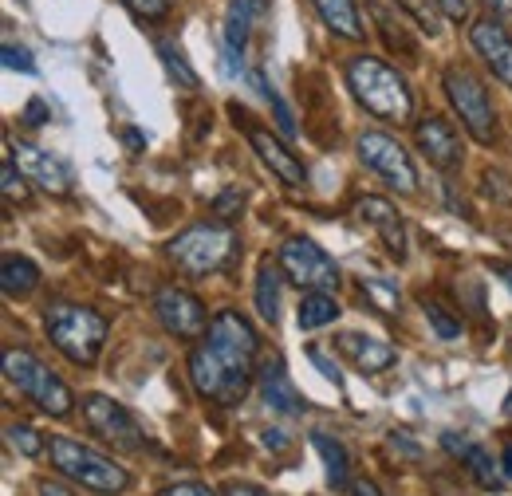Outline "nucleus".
<instances>
[{"mask_svg":"<svg viewBox=\"0 0 512 496\" xmlns=\"http://www.w3.org/2000/svg\"><path fill=\"white\" fill-rule=\"evenodd\" d=\"M320 20L343 40H363L367 28H363V16H359V4L355 0H312Z\"/></svg>","mask_w":512,"mask_h":496,"instance_id":"obj_20","label":"nucleus"},{"mask_svg":"<svg viewBox=\"0 0 512 496\" xmlns=\"http://www.w3.org/2000/svg\"><path fill=\"white\" fill-rule=\"evenodd\" d=\"M497 272H501V280L512 288V264H497Z\"/></svg>","mask_w":512,"mask_h":496,"instance_id":"obj_47","label":"nucleus"},{"mask_svg":"<svg viewBox=\"0 0 512 496\" xmlns=\"http://www.w3.org/2000/svg\"><path fill=\"white\" fill-rule=\"evenodd\" d=\"M422 308H426V319H430V327L438 331V339H457V335H461V323H457V319H449L442 304H434V300H422Z\"/></svg>","mask_w":512,"mask_h":496,"instance_id":"obj_33","label":"nucleus"},{"mask_svg":"<svg viewBox=\"0 0 512 496\" xmlns=\"http://www.w3.org/2000/svg\"><path fill=\"white\" fill-rule=\"evenodd\" d=\"M351 496H383L379 493V485L375 481H367V477H359V481H351V489H347Z\"/></svg>","mask_w":512,"mask_h":496,"instance_id":"obj_43","label":"nucleus"},{"mask_svg":"<svg viewBox=\"0 0 512 496\" xmlns=\"http://www.w3.org/2000/svg\"><path fill=\"white\" fill-rule=\"evenodd\" d=\"M260 87H264V95H268V103H272V111H276V123H280V130L292 138V134H296V123H292V111H288V103H284V99H280V95H276L268 83H260Z\"/></svg>","mask_w":512,"mask_h":496,"instance_id":"obj_35","label":"nucleus"},{"mask_svg":"<svg viewBox=\"0 0 512 496\" xmlns=\"http://www.w3.org/2000/svg\"><path fill=\"white\" fill-rule=\"evenodd\" d=\"M245 205V193L241 189H229V193H221L217 201H213V209L221 213V217H233V209H241Z\"/></svg>","mask_w":512,"mask_h":496,"instance_id":"obj_38","label":"nucleus"},{"mask_svg":"<svg viewBox=\"0 0 512 496\" xmlns=\"http://www.w3.org/2000/svg\"><path fill=\"white\" fill-rule=\"evenodd\" d=\"M501 469H505V477H512V445H505V453H501Z\"/></svg>","mask_w":512,"mask_h":496,"instance_id":"obj_46","label":"nucleus"},{"mask_svg":"<svg viewBox=\"0 0 512 496\" xmlns=\"http://www.w3.org/2000/svg\"><path fill=\"white\" fill-rule=\"evenodd\" d=\"M4 437H8V445H12V449H16L20 457H28V461L44 453V437L36 434L32 426H24V422H12V426H8V434H4Z\"/></svg>","mask_w":512,"mask_h":496,"instance_id":"obj_30","label":"nucleus"},{"mask_svg":"<svg viewBox=\"0 0 512 496\" xmlns=\"http://www.w3.org/2000/svg\"><path fill=\"white\" fill-rule=\"evenodd\" d=\"M359 292L367 296L371 308L383 311V315H398V308H402V292H398V284H390L386 276H363V280H359Z\"/></svg>","mask_w":512,"mask_h":496,"instance_id":"obj_26","label":"nucleus"},{"mask_svg":"<svg viewBox=\"0 0 512 496\" xmlns=\"http://www.w3.org/2000/svg\"><path fill=\"white\" fill-rule=\"evenodd\" d=\"M256 355H260V335L256 327L233 308H221L209 319V331L190 351V382L193 390L217 406H237L245 402L256 374Z\"/></svg>","mask_w":512,"mask_h":496,"instance_id":"obj_1","label":"nucleus"},{"mask_svg":"<svg viewBox=\"0 0 512 496\" xmlns=\"http://www.w3.org/2000/svg\"><path fill=\"white\" fill-rule=\"evenodd\" d=\"M312 445L320 449L323 465H327V481L335 489H351V457H347V449L339 441H331L327 434H312Z\"/></svg>","mask_w":512,"mask_h":496,"instance_id":"obj_25","label":"nucleus"},{"mask_svg":"<svg viewBox=\"0 0 512 496\" xmlns=\"http://www.w3.org/2000/svg\"><path fill=\"white\" fill-rule=\"evenodd\" d=\"M335 347L351 359L355 371H363V374H383L398 363V351H394L386 339L363 335V331H343V335H335Z\"/></svg>","mask_w":512,"mask_h":496,"instance_id":"obj_17","label":"nucleus"},{"mask_svg":"<svg viewBox=\"0 0 512 496\" xmlns=\"http://www.w3.org/2000/svg\"><path fill=\"white\" fill-rule=\"evenodd\" d=\"M8 158L24 170L28 182L48 189L52 197H67L71 193V170H67V162H60L56 154H48V150H40L32 142H20V146H8Z\"/></svg>","mask_w":512,"mask_h":496,"instance_id":"obj_13","label":"nucleus"},{"mask_svg":"<svg viewBox=\"0 0 512 496\" xmlns=\"http://www.w3.org/2000/svg\"><path fill=\"white\" fill-rule=\"evenodd\" d=\"M229 111H233L237 126L245 130V138H249L253 154L268 166V170H272V178H276V182H284L288 189L308 186V170H304V162H300V158H296V154H292V150H288L272 130H264L260 123H253V115H249V111H241L237 103H233Z\"/></svg>","mask_w":512,"mask_h":496,"instance_id":"obj_10","label":"nucleus"},{"mask_svg":"<svg viewBox=\"0 0 512 496\" xmlns=\"http://www.w3.org/2000/svg\"><path fill=\"white\" fill-rule=\"evenodd\" d=\"M221 496H268L260 485H253V481H229L225 489H221Z\"/></svg>","mask_w":512,"mask_h":496,"instance_id":"obj_40","label":"nucleus"},{"mask_svg":"<svg viewBox=\"0 0 512 496\" xmlns=\"http://www.w3.org/2000/svg\"><path fill=\"white\" fill-rule=\"evenodd\" d=\"M249 0H229V12H225V67L237 71V60L249 44Z\"/></svg>","mask_w":512,"mask_h":496,"instance_id":"obj_23","label":"nucleus"},{"mask_svg":"<svg viewBox=\"0 0 512 496\" xmlns=\"http://www.w3.org/2000/svg\"><path fill=\"white\" fill-rule=\"evenodd\" d=\"M154 315H158V323H162L170 335H178V339H201V335L209 331L205 304H201L193 292L178 288V284H162V288L154 292Z\"/></svg>","mask_w":512,"mask_h":496,"instance_id":"obj_12","label":"nucleus"},{"mask_svg":"<svg viewBox=\"0 0 512 496\" xmlns=\"http://www.w3.org/2000/svg\"><path fill=\"white\" fill-rule=\"evenodd\" d=\"M505 414L512 418V390H509V398H505Z\"/></svg>","mask_w":512,"mask_h":496,"instance_id":"obj_48","label":"nucleus"},{"mask_svg":"<svg viewBox=\"0 0 512 496\" xmlns=\"http://www.w3.org/2000/svg\"><path fill=\"white\" fill-rule=\"evenodd\" d=\"M40 496H75V493L64 489V485H56V481H44V485H40Z\"/></svg>","mask_w":512,"mask_h":496,"instance_id":"obj_45","label":"nucleus"},{"mask_svg":"<svg viewBox=\"0 0 512 496\" xmlns=\"http://www.w3.org/2000/svg\"><path fill=\"white\" fill-rule=\"evenodd\" d=\"M442 445H446L449 453H457L465 465H469V473L485 485V489H493V485H501V465L481 449V445H473V441H465V437L457 434H446L442 437Z\"/></svg>","mask_w":512,"mask_h":496,"instance_id":"obj_21","label":"nucleus"},{"mask_svg":"<svg viewBox=\"0 0 512 496\" xmlns=\"http://www.w3.org/2000/svg\"><path fill=\"white\" fill-rule=\"evenodd\" d=\"M158 56H162V63H166V71H170V79L178 83V87H186V91H197L201 87V79H197V71L190 67V60H186V52L174 44V40H162L158 44Z\"/></svg>","mask_w":512,"mask_h":496,"instance_id":"obj_27","label":"nucleus"},{"mask_svg":"<svg viewBox=\"0 0 512 496\" xmlns=\"http://www.w3.org/2000/svg\"><path fill=\"white\" fill-rule=\"evenodd\" d=\"M442 87H446V99L453 103L461 126L477 142H493L497 138V115H493V99H489L485 79L465 63H449L446 75H442Z\"/></svg>","mask_w":512,"mask_h":496,"instance_id":"obj_7","label":"nucleus"},{"mask_svg":"<svg viewBox=\"0 0 512 496\" xmlns=\"http://www.w3.org/2000/svg\"><path fill=\"white\" fill-rule=\"evenodd\" d=\"M280 268H284V276H288L292 284H300L304 292H331V288H339V280H343L339 264H335L312 237H288V241L280 245Z\"/></svg>","mask_w":512,"mask_h":496,"instance_id":"obj_8","label":"nucleus"},{"mask_svg":"<svg viewBox=\"0 0 512 496\" xmlns=\"http://www.w3.org/2000/svg\"><path fill=\"white\" fill-rule=\"evenodd\" d=\"M438 8L446 12L449 20H465L469 16V0H438Z\"/></svg>","mask_w":512,"mask_h":496,"instance_id":"obj_41","label":"nucleus"},{"mask_svg":"<svg viewBox=\"0 0 512 496\" xmlns=\"http://www.w3.org/2000/svg\"><path fill=\"white\" fill-rule=\"evenodd\" d=\"M4 374H8V382L20 386V394L32 398L44 414L67 418V414L75 410V394H71V386H67L60 374L48 371L32 351H24V347H8V351H4Z\"/></svg>","mask_w":512,"mask_h":496,"instance_id":"obj_6","label":"nucleus"},{"mask_svg":"<svg viewBox=\"0 0 512 496\" xmlns=\"http://www.w3.org/2000/svg\"><path fill=\"white\" fill-rule=\"evenodd\" d=\"M426 36H442V8H438V0H394Z\"/></svg>","mask_w":512,"mask_h":496,"instance_id":"obj_28","label":"nucleus"},{"mask_svg":"<svg viewBox=\"0 0 512 496\" xmlns=\"http://www.w3.org/2000/svg\"><path fill=\"white\" fill-rule=\"evenodd\" d=\"M312 363H316V367H320V371L327 374V378H331L335 386H339V371H335V363H327V359H323L320 351H312Z\"/></svg>","mask_w":512,"mask_h":496,"instance_id":"obj_44","label":"nucleus"},{"mask_svg":"<svg viewBox=\"0 0 512 496\" xmlns=\"http://www.w3.org/2000/svg\"><path fill=\"white\" fill-rule=\"evenodd\" d=\"M347 75V87L351 95L359 99V107L383 123H406L414 115V95H410V83L383 63L379 56H355L343 67Z\"/></svg>","mask_w":512,"mask_h":496,"instance_id":"obj_2","label":"nucleus"},{"mask_svg":"<svg viewBox=\"0 0 512 496\" xmlns=\"http://www.w3.org/2000/svg\"><path fill=\"white\" fill-rule=\"evenodd\" d=\"M359 158L390 189H398V193H414L418 189V170H414L406 146L394 134H386V130H363L359 134Z\"/></svg>","mask_w":512,"mask_h":496,"instance_id":"obj_9","label":"nucleus"},{"mask_svg":"<svg viewBox=\"0 0 512 496\" xmlns=\"http://www.w3.org/2000/svg\"><path fill=\"white\" fill-rule=\"evenodd\" d=\"M44 331L56 343V351L67 355L75 367H91L107 343V319L99 311L71 304V300H56L44 311Z\"/></svg>","mask_w":512,"mask_h":496,"instance_id":"obj_4","label":"nucleus"},{"mask_svg":"<svg viewBox=\"0 0 512 496\" xmlns=\"http://www.w3.org/2000/svg\"><path fill=\"white\" fill-rule=\"evenodd\" d=\"M256 386H260V398L280 414H304L308 410V402L300 398V390L292 386V378L284 371V359H276V355L264 359V367L256 371Z\"/></svg>","mask_w":512,"mask_h":496,"instance_id":"obj_18","label":"nucleus"},{"mask_svg":"<svg viewBox=\"0 0 512 496\" xmlns=\"http://www.w3.org/2000/svg\"><path fill=\"white\" fill-rule=\"evenodd\" d=\"M0 189H4V201H8V205H24V201L32 197V193H28V178H24V170H20L12 158H4Z\"/></svg>","mask_w":512,"mask_h":496,"instance_id":"obj_29","label":"nucleus"},{"mask_svg":"<svg viewBox=\"0 0 512 496\" xmlns=\"http://www.w3.org/2000/svg\"><path fill=\"white\" fill-rule=\"evenodd\" d=\"M481 193H485V201H493V205H512V178L501 174V170H485Z\"/></svg>","mask_w":512,"mask_h":496,"instance_id":"obj_32","label":"nucleus"},{"mask_svg":"<svg viewBox=\"0 0 512 496\" xmlns=\"http://www.w3.org/2000/svg\"><path fill=\"white\" fill-rule=\"evenodd\" d=\"M355 213H359V221L383 241L386 256H394L398 264L406 260V225H402V217H398V209L386 201V197H375V193H367V197H359L355 201Z\"/></svg>","mask_w":512,"mask_h":496,"instance_id":"obj_14","label":"nucleus"},{"mask_svg":"<svg viewBox=\"0 0 512 496\" xmlns=\"http://www.w3.org/2000/svg\"><path fill=\"white\" fill-rule=\"evenodd\" d=\"M4 67H12V71H24V75H32V71H36V60H32V52H28V48L4 44Z\"/></svg>","mask_w":512,"mask_h":496,"instance_id":"obj_36","label":"nucleus"},{"mask_svg":"<svg viewBox=\"0 0 512 496\" xmlns=\"http://www.w3.org/2000/svg\"><path fill=\"white\" fill-rule=\"evenodd\" d=\"M158 496H217L209 485H201V481H178V485H166Z\"/></svg>","mask_w":512,"mask_h":496,"instance_id":"obj_37","label":"nucleus"},{"mask_svg":"<svg viewBox=\"0 0 512 496\" xmlns=\"http://www.w3.org/2000/svg\"><path fill=\"white\" fill-rule=\"evenodd\" d=\"M469 40H473V48H477V56L493 67V75L512 87V36L505 24H497V20H477L473 28H469Z\"/></svg>","mask_w":512,"mask_h":496,"instance_id":"obj_16","label":"nucleus"},{"mask_svg":"<svg viewBox=\"0 0 512 496\" xmlns=\"http://www.w3.org/2000/svg\"><path fill=\"white\" fill-rule=\"evenodd\" d=\"M280 272H284V268L272 264L268 256H264L260 268H256V311H260L264 323H280V284H284Z\"/></svg>","mask_w":512,"mask_h":496,"instance_id":"obj_22","label":"nucleus"},{"mask_svg":"<svg viewBox=\"0 0 512 496\" xmlns=\"http://www.w3.org/2000/svg\"><path fill=\"white\" fill-rule=\"evenodd\" d=\"M123 4H127L138 20H162L174 0H123Z\"/></svg>","mask_w":512,"mask_h":496,"instance_id":"obj_34","label":"nucleus"},{"mask_svg":"<svg viewBox=\"0 0 512 496\" xmlns=\"http://www.w3.org/2000/svg\"><path fill=\"white\" fill-rule=\"evenodd\" d=\"M375 20H379V32L386 36V44H390V48H402V56H406V60H418V44L402 32V24H398V20H390L386 12H375Z\"/></svg>","mask_w":512,"mask_h":496,"instance_id":"obj_31","label":"nucleus"},{"mask_svg":"<svg viewBox=\"0 0 512 496\" xmlns=\"http://www.w3.org/2000/svg\"><path fill=\"white\" fill-rule=\"evenodd\" d=\"M414 142H418V150L430 158V166H438V170H457L461 166V158H465V150H461V138H457V130L449 119L442 115H426V119H418L414 126Z\"/></svg>","mask_w":512,"mask_h":496,"instance_id":"obj_15","label":"nucleus"},{"mask_svg":"<svg viewBox=\"0 0 512 496\" xmlns=\"http://www.w3.org/2000/svg\"><path fill=\"white\" fill-rule=\"evenodd\" d=\"M481 4L489 8V20H497V24L512 28V0H481Z\"/></svg>","mask_w":512,"mask_h":496,"instance_id":"obj_39","label":"nucleus"},{"mask_svg":"<svg viewBox=\"0 0 512 496\" xmlns=\"http://www.w3.org/2000/svg\"><path fill=\"white\" fill-rule=\"evenodd\" d=\"M253 4H256V8H268V0H253Z\"/></svg>","mask_w":512,"mask_h":496,"instance_id":"obj_49","label":"nucleus"},{"mask_svg":"<svg viewBox=\"0 0 512 496\" xmlns=\"http://www.w3.org/2000/svg\"><path fill=\"white\" fill-rule=\"evenodd\" d=\"M339 300L331 296V292H304V300H300V311H296V323L304 327V331H316V327H327V323H335L339 319Z\"/></svg>","mask_w":512,"mask_h":496,"instance_id":"obj_24","label":"nucleus"},{"mask_svg":"<svg viewBox=\"0 0 512 496\" xmlns=\"http://www.w3.org/2000/svg\"><path fill=\"white\" fill-rule=\"evenodd\" d=\"M44 115H48V107H44L40 99H32V103H28V111H24V123L40 126V123H44Z\"/></svg>","mask_w":512,"mask_h":496,"instance_id":"obj_42","label":"nucleus"},{"mask_svg":"<svg viewBox=\"0 0 512 496\" xmlns=\"http://www.w3.org/2000/svg\"><path fill=\"white\" fill-rule=\"evenodd\" d=\"M233 248H237V233H233L229 225H221V221H197L190 229H182V233L170 241L166 252H170V260L178 264L182 276L205 280V276H213V272H221V268L229 264Z\"/></svg>","mask_w":512,"mask_h":496,"instance_id":"obj_5","label":"nucleus"},{"mask_svg":"<svg viewBox=\"0 0 512 496\" xmlns=\"http://www.w3.org/2000/svg\"><path fill=\"white\" fill-rule=\"evenodd\" d=\"M36 284H40V268L28 256L4 252V260H0V288H4V296L8 300H24V296L36 292Z\"/></svg>","mask_w":512,"mask_h":496,"instance_id":"obj_19","label":"nucleus"},{"mask_svg":"<svg viewBox=\"0 0 512 496\" xmlns=\"http://www.w3.org/2000/svg\"><path fill=\"white\" fill-rule=\"evenodd\" d=\"M48 457L56 465V473L91 489V493H103V496H119L130 489V473L115 461L107 457L103 449L95 445H83L75 437H52L48 441Z\"/></svg>","mask_w":512,"mask_h":496,"instance_id":"obj_3","label":"nucleus"},{"mask_svg":"<svg viewBox=\"0 0 512 496\" xmlns=\"http://www.w3.org/2000/svg\"><path fill=\"white\" fill-rule=\"evenodd\" d=\"M83 422H87L91 434L103 437L115 449H142L146 445V434L134 422V414H130L123 402L107 398V394H87L83 398Z\"/></svg>","mask_w":512,"mask_h":496,"instance_id":"obj_11","label":"nucleus"}]
</instances>
